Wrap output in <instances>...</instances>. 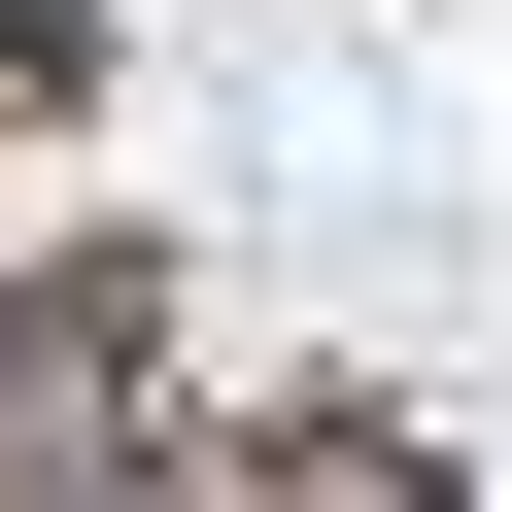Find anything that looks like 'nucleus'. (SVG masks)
<instances>
[{"label":"nucleus","instance_id":"1","mask_svg":"<svg viewBox=\"0 0 512 512\" xmlns=\"http://www.w3.org/2000/svg\"><path fill=\"white\" fill-rule=\"evenodd\" d=\"M274 512H444V478H410V444H308V478H274Z\"/></svg>","mask_w":512,"mask_h":512}]
</instances>
